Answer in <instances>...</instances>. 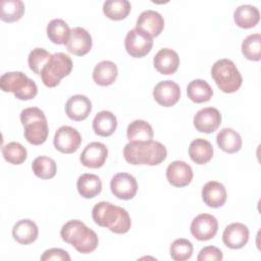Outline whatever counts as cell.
<instances>
[{
	"mask_svg": "<svg viewBox=\"0 0 261 261\" xmlns=\"http://www.w3.org/2000/svg\"><path fill=\"white\" fill-rule=\"evenodd\" d=\"M242 52L247 59L259 61L261 59V35H249L242 43Z\"/></svg>",
	"mask_w": 261,
	"mask_h": 261,
	"instance_id": "d590c367",
	"label": "cell"
},
{
	"mask_svg": "<svg viewBox=\"0 0 261 261\" xmlns=\"http://www.w3.org/2000/svg\"><path fill=\"white\" fill-rule=\"evenodd\" d=\"M124 47L126 52L136 58L147 55L153 47V38L139 29H133L127 32L124 39Z\"/></svg>",
	"mask_w": 261,
	"mask_h": 261,
	"instance_id": "ba28073f",
	"label": "cell"
},
{
	"mask_svg": "<svg viewBox=\"0 0 261 261\" xmlns=\"http://www.w3.org/2000/svg\"><path fill=\"white\" fill-rule=\"evenodd\" d=\"M187 94L193 102L204 103L208 102L211 99L213 95V90L206 81L194 80L188 85Z\"/></svg>",
	"mask_w": 261,
	"mask_h": 261,
	"instance_id": "4dcf8cb0",
	"label": "cell"
},
{
	"mask_svg": "<svg viewBox=\"0 0 261 261\" xmlns=\"http://www.w3.org/2000/svg\"><path fill=\"white\" fill-rule=\"evenodd\" d=\"M76 188L79 194L86 198L91 199L101 193L102 181L100 177L93 173L82 174L76 181Z\"/></svg>",
	"mask_w": 261,
	"mask_h": 261,
	"instance_id": "d4e9b609",
	"label": "cell"
},
{
	"mask_svg": "<svg viewBox=\"0 0 261 261\" xmlns=\"http://www.w3.org/2000/svg\"><path fill=\"white\" fill-rule=\"evenodd\" d=\"M132 5L127 0H107L103 4L104 14L112 20H121L130 12Z\"/></svg>",
	"mask_w": 261,
	"mask_h": 261,
	"instance_id": "1f68e13d",
	"label": "cell"
},
{
	"mask_svg": "<svg viewBox=\"0 0 261 261\" xmlns=\"http://www.w3.org/2000/svg\"><path fill=\"white\" fill-rule=\"evenodd\" d=\"M211 76L224 93L237 92L243 83L242 74L236 64L226 58L219 59L212 65Z\"/></svg>",
	"mask_w": 261,
	"mask_h": 261,
	"instance_id": "5b68a950",
	"label": "cell"
},
{
	"mask_svg": "<svg viewBox=\"0 0 261 261\" xmlns=\"http://www.w3.org/2000/svg\"><path fill=\"white\" fill-rule=\"evenodd\" d=\"M39 229L37 224L31 219L18 220L12 228L13 239L21 245H30L38 238Z\"/></svg>",
	"mask_w": 261,
	"mask_h": 261,
	"instance_id": "7402d4cb",
	"label": "cell"
},
{
	"mask_svg": "<svg viewBox=\"0 0 261 261\" xmlns=\"http://www.w3.org/2000/svg\"><path fill=\"white\" fill-rule=\"evenodd\" d=\"M2 155L8 163L18 165L25 161L28 152L21 144L17 142H10L2 147Z\"/></svg>",
	"mask_w": 261,
	"mask_h": 261,
	"instance_id": "e575fe53",
	"label": "cell"
},
{
	"mask_svg": "<svg viewBox=\"0 0 261 261\" xmlns=\"http://www.w3.org/2000/svg\"><path fill=\"white\" fill-rule=\"evenodd\" d=\"M92 37L87 30L81 27H75L71 29L70 35L66 45V49L69 53L83 56L90 52L92 48Z\"/></svg>",
	"mask_w": 261,
	"mask_h": 261,
	"instance_id": "5bb4252c",
	"label": "cell"
},
{
	"mask_svg": "<svg viewBox=\"0 0 261 261\" xmlns=\"http://www.w3.org/2000/svg\"><path fill=\"white\" fill-rule=\"evenodd\" d=\"M221 123V114L214 107H206L199 110L194 116V126L205 134L215 132Z\"/></svg>",
	"mask_w": 261,
	"mask_h": 261,
	"instance_id": "9a60e30c",
	"label": "cell"
},
{
	"mask_svg": "<svg viewBox=\"0 0 261 261\" xmlns=\"http://www.w3.org/2000/svg\"><path fill=\"white\" fill-rule=\"evenodd\" d=\"M108 156L107 147L100 142H92L83 150L80 160L81 163L89 168H100L104 165Z\"/></svg>",
	"mask_w": 261,
	"mask_h": 261,
	"instance_id": "7c38bea8",
	"label": "cell"
},
{
	"mask_svg": "<svg viewBox=\"0 0 261 261\" xmlns=\"http://www.w3.org/2000/svg\"><path fill=\"white\" fill-rule=\"evenodd\" d=\"M222 257L223 256L220 249L214 246H208L203 248L200 251L197 257V260L198 261H218V260H221Z\"/></svg>",
	"mask_w": 261,
	"mask_h": 261,
	"instance_id": "f35d334b",
	"label": "cell"
},
{
	"mask_svg": "<svg viewBox=\"0 0 261 261\" xmlns=\"http://www.w3.org/2000/svg\"><path fill=\"white\" fill-rule=\"evenodd\" d=\"M92 110V103L85 95H73L65 104V112L67 116L74 121L86 119Z\"/></svg>",
	"mask_w": 261,
	"mask_h": 261,
	"instance_id": "d6986e66",
	"label": "cell"
},
{
	"mask_svg": "<svg viewBox=\"0 0 261 261\" xmlns=\"http://www.w3.org/2000/svg\"><path fill=\"white\" fill-rule=\"evenodd\" d=\"M32 169L36 176L41 179H50L57 171L56 162L47 156H39L32 163Z\"/></svg>",
	"mask_w": 261,
	"mask_h": 261,
	"instance_id": "836d02e7",
	"label": "cell"
},
{
	"mask_svg": "<svg viewBox=\"0 0 261 261\" xmlns=\"http://www.w3.org/2000/svg\"><path fill=\"white\" fill-rule=\"evenodd\" d=\"M20 121L24 126L25 140L35 146L46 142L49 128L44 112L38 107L25 108L20 112Z\"/></svg>",
	"mask_w": 261,
	"mask_h": 261,
	"instance_id": "277c9868",
	"label": "cell"
},
{
	"mask_svg": "<svg viewBox=\"0 0 261 261\" xmlns=\"http://www.w3.org/2000/svg\"><path fill=\"white\" fill-rule=\"evenodd\" d=\"M226 197V190L219 181H208L202 189L203 201L211 208L221 207L225 203Z\"/></svg>",
	"mask_w": 261,
	"mask_h": 261,
	"instance_id": "44dd1931",
	"label": "cell"
},
{
	"mask_svg": "<svg viewBox=\"0 0 261 261\" xmlns=\"http://www.w3.org/2000/svg\"><path fill=\"white\" fill-rule=\"evenodd\" d=\"M110 189L116 198L130 200L137 194L138 182L133 175L126 172H119L111 178Z\"/></svg>",
	"mask_w": 261,
	"mask_h": 261,
	"instance_id": "8fae6325",
	"label": "cell"
},
{
	"mask_svg": "<svg viewBox=\"0 0 261 261\" xmlns=\"http://www.w3.org/2000/svg\"><path fill=\"white\" fill-rule=\"evenodd\" d=\"M193 245L187 239H176L170 245V256L175 261H185L192 257Z\"/></svg>",
	"mask_w": 261,
	"mask_h": 261,
	"instance_id": "8d00e7d4",
	"label": "cell"
},
{
	"mask_svg": "<svg viewBox=\"0 0 261 261\" xmlns=\"http://www.w3.org/2000/svg\"><path fill=\"white\" fill-rule=\"evenodd\" d=\"M164 28V19L162 15L154 10L148 9L143 11L136 22V29H139L149 36L157 37L161 34Z\"/></svg>",
	"mask_w": 261,
	"mask_h": 261,
	"instance_id": "e0dca14e",
	"label": "cell"
},
{
	"mask_svg": "<svg viewBox=\"0 0 261 261\" xmlns=\"http://www.w3.org/2000/svg\"><path fill=\"white\" fill-rule=\"evenodd\" d=\"M70 29L68 24L61 18L52 19L46 29L49 40L58 45L66 44L70 35Z\"/></svg>",
	"mask_w": 261,
	"mask_h": 261,
	"instance_id": "f546056e",
	"label": "cell"
},
{
	"mask_svg": "<svg viewBox=\"0 0 261 261\" xmlns=\"http://www.w3.org/2000/svg\"><path fill=\"white\" fill-rule=\"evenodd\" d=\"M216 142L222 151L229 154L237 153L242 148L241 136L234 129L229 127H224L218 133Z\"/></svg>",
	"mask_w": 261,
	"mask_h": 261,
	"instance_id": "83f0119b",
	"label": "cell"
},
{
	"mask_svg": "<svg viewBox=\"0 0 261 261\" xmlns=\"http://www.w3.org/2000/svg\"><path fill=\"white\" fill-rule=\"evenodd\" d=\"M117 66L110 60H103L99 62L93 70L94 82L102 87L112 85L117 77Z\"/></svg>",
	"mask_w": 261,
	"mask_h": 261,
	"instance_id": "603a6c76",
	"label": "cell"
},
{
	"mask_svg": "<svg viewBox=\"0 0 261 261\" xmlns=\"http://www.w3.org/2000/svg\"><path fill=\"white\" fill-rule=\"evenodd\" d=\"M61 239L70 244L82 254H88L98 247L97 233L89 228L83 221L72 219L67 221L60 229Z\"/></svg>",
	"mask_w": 261,
	"mask_h": 261,
	"instance_id": "3957f363",
	"label": "cell"
},
{
	"mask_svg": "<svg viewBox=\"0 0 261 261\" xmlns=\"http://www.w3.org/2000/svg\"><path fill=\"white\" fill-rule=\"evenodd\" d=\"M166 178L171 186L184 188L192 181L193 169L185 161H173L167 166Z\"/></svg>",
	"mask_w": 261,
	"mask_h": 261,
	"instance_id": "2e32d148",
	"label": "cell"
},
{
	"mask_svg": "<svg viewBox=\"0 0 261 261\" xmlns=\"http://www.w3.org/2000/svg\"><path fill=\"white\" fill-rule=\"evenodd\" d=\"M54 147L63 154L74 153L82 144L81 134L68 125L60 126L54 136Z\"/></svg>",
	"mask_w": 261,
	"mask_h": 261,
	"instance_id": "9c48e42d",
	"label": "cell"
},
{
	"mask_svg": "<svg viewBox=\"0 0 261 261\" xmlns=\"http://www.w3.org/2000/svg\"><path fill=\"white\" fill-rule=\"evenodd\" d=\"M155 69L162 74L174 73L179 65L177 53L169 48H163L157 52L153 59Z\"/></svg>",
	"mask_w": 261,
	"mask_h": 261,
	"instance_id": "ffe728a7",
	"label": "cell"
},
{
	"mask_svg": "<svg viewBox=\"0 0 261 261\" xmlns=\"http://www.w3.org/2000/svg\"><path fill=\"white\" fill-rule=\"evenodd\" d=\"M72 69L71 58L61 52L54 53L43 67L41 79L43 84L48 88H54L59 85L60 81L67 76Z\"/></svg>",
	"mask_w": 261,
	"mask_h": 261,
	"instance_id": "52a82bcc",
	"label": "cell"
},
{
	"mask_svg": "<svg viewBox=\"0 0 261 261\" xmlns=\"http://www.w3.org/2000/svg\"><path fill=\"white\" fill-rule=\"evenodd\" d=\"M42 261H50V260H57V261H70V256L68 253L62 249L53 248L45 251L41 256Z\"/></svg>",
	"mask_w": 261,
	"mask_h": 261,
	"instance_id": "ab89813d",
	"label": "cell"
},
{
	"mask_svg": "<svg viewBox=\"0 0 261 261\" xmlns=\"http://www.w3.org/2000/svg\"><path fill=\"white\" fill-rule=\"evenodd\" d=\"M167 151L164 145L157 141L129 142L123 148L125 161L133 165H158L166 159Z\"/></svg>",
	"mask_w": 261,
	"mask_h": 261,
	"instance_id": "6da1fadb",
	"label": "cell"
},
{
	"mask_svg": "<svg viewBox=\"0 0 261 261\" xmlns=\"http://www.w3.org/2000/svg\"><path fill=\"white\" fill-rule=\"evenodd\" d=\"M117 126L115 115L110 111H100L93 119V129L96 135L100 137L111 136Z\"/></svg>",
	"mask_w": 261,
	"mask_h": 261,
	"instance_id": "4316f807",
	"label": "cell"
},
{
	"mask_svg": "<svg viewBox=\"0 0 261 261\" xmlns=\"http://www.w3.org/2000/svg\"><path fill=\"white\" fill-rule=\"evenodd\" d=\"M92 217L96 224L107 227L114 233H125L132 225L130 217L124 208L105 201L93 207Z\"/></svg>",
	"mask_w": 261,
	"mask_h": 261,
	"instance_id": "7a4b0ae2",
	"label": "cell"
},
{
	"mask_svg": "<svg viewBox=\"0 0 261 261\" xmlns=\"http://www.w3.org/2000/svg\"><path fill=\"white\" fill-rule=\"evenodd\" d=\"M24 13V4L20 0H2L0 18L5 22L19 20Z\"/></svg>",
	"mask_w": 261,
	"mask_h": 261,
	"instance_id": "d6a6232c",
	"label": "cell"
},
{
	"mask_svg": "<svg viewBox=\"0 0 261 261\" xmlns=\"http://www.w3.org/2000/svg\"><path fill=\"white\" fill-rule=\"evenodd\" d=\"M153 96L159 105L163 107H171L179 100L180 88L175 82L169 80L162 81L155 86Z\"/></svg>",
	"mask_w": 261,
	"mask_h": 261,
	"instance_id": "4fadbf2b",
	"label": "cell"
},
{
	"mask_svg": "<svg viewBox=\"0 0 261 261\" xmlns=\"http://www.w3.org/2000/svg\"><path fill=\"white\" fill-rule=\"evenodd\" d=\"M153 128L145 120L136 119L130 122L126 129V137L129 142H147L153 139Z\"/></svg>",
	"mask_w": 261,
	"mask_h": 261,
	"instance_id": "f1b7e54d",
	"label": "cell"
},
{
	"mask_svg": "<svg viewBox=\"0 0 261 261\" xmlns=\"http://www.w3.org/2000/svg\"><path fill=\"white\" fill-rule=\"evenodd\" d=\"M0 88L3 92H12L19 100H31L38 94L36 83L21 71L5 72L0 77Z\"/></svg>",
	"mask_w": 261,
	"mask_h": 261,
	"instance_id": "8992f818",
	"label": "cell"
},
{
	"mask_svg": "<svg viewBox=\"0 0 261 261\" xmlns=\"http://www.w3.org/2000/svg\"><path fill=\"white\" fill-rule=\"evenodd\" d=\"M218 230L217 219L208 213L196 216L191 223V232L199 241H208L215 237Z\"/></svg>",
	"mask_w": 261,
	"mask_h": 261,
	"instance_id": "30bf717a",
	"label": "cell"
},
{
	"mask_svg": "<svg viewBox=\"0 0 261 261\" xmlns=\"http://www.w3.org/2000/svg\"><path fill=\"white\" fill-rule=\"evenodd\" d=\"M51 56L52 54H50L44 48L33 49L28 57V63L31 70H33L37 74H41L43 67L46 65Z\"/></svg>",
	"mask_w": 261,
	"mask_h": 261,
	"instance_id": "74e56055",
	"label": "cell"
},
{
	"mask_svg": "<svg viewBox=\"0 0 261 261\" xmlns=\"http://www.w3.org/2000/svg\"><path fill=\"white\" fill-rule=\"evenodd\" d=\"M189 155L196 164H206L213 157V147L205 139H195L190 144Z\"/></svg>",
	"mask_w": 261,
	"mask_h": 261,
	"instance_id": "cb8c5ba5",
	"label": "cell"
},
{
	"mask_svg": "<svg viewBox=\"0 0 261 261\" xmlns=\"http://www.w3.org/2000/svg\"><path fill=\"white\" fill-rule=\"evenodd\" d=\"M248 240L249 229L245 224L240 222L228 224L222 233L223 244L233 250L243 248L248 243Z\"/></svg>",
	"mask_w": 261,
	"mask_h": 261,
	"instance_id": "ac0fdd59",
	"label": "cell"
},
{
	"mask_svg": "<svg viewBox=\"0 0 261 261\" xmlns=\"http://www.w3.org/2000/svg\"><path fill=\"white\" fill-rule=\"evenodd\" d=\"M233 19L238 27L242 29H251L259 22L260 12L258 8L253 5H241L234 10Z\"/></svg>",
	"mask_w": 261,
	"mask_h": 261,
	"instance_id": "484cf974",
	"label": "cell"
}]
</instances>
